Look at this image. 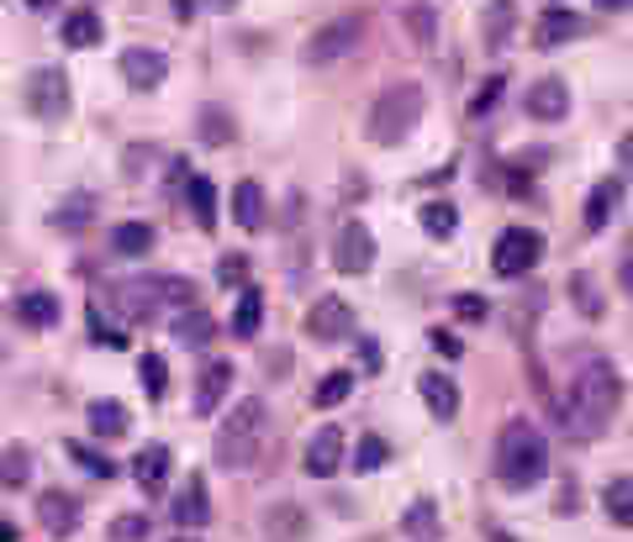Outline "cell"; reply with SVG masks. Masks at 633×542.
<instances>
[{
	"instance_id": "obj_1",
	"label": "cell",
	"mask_w": 633,
	"mask_h": 542,
	"mask_svg": "<svg viewBox=\"0 0 633 542\" xmlns=\"http://www.w3.org/2000/svg\"><path fill=\"white\" fill-rule=\"evenodd\" d=\"M623 401V379L612 369L608 358H591L581 375L570 379V401H565V432L576 443H591L602 437V426L612 422V411Z\"/></svg>"
},
{
	"instance_id": "obj_2",
	"label": "cell",
	"mask_w": 633,
	"mask_h": 542,
	"mask_svg": "<svg viewBox=\"0 0 633 542\" xmlns=\"http://www.w3.org/2000/svg\"><path fill=\"white\" fill-rule=\"evenodd\" d=\"M544 474H549V443H544V432L534 422H523V416H512L502 426V437H496V479L507 490H534Z\"/></svg>"
},
{
	"instance_id": "obj_3",
	"label": "cell",
	"mask_w": 633,
	"mask_h": 542,
	"mask_svg": "<svg viewBox=\"0 0 633 542\" xmlns=\"http://www.w3.org/2000/svg\"><path fill=\"white\" fill-rule=\"evenodd\" d=\"M265 432H269V411L259 395H248V401L233 405V416L222 422L217 443H212V453H217V464L227 474L238 469H254L259 464V453H265Z\"/></svg>"
},
{
	"instance_id": "obj_4",
	"label": "cell",
	"mask_w": 633,
	"mask_h": 542,
	"mask_svg": "<svg viewBox=\"0 0 633 542\" xmlns=\"http://www.w3.org/2000/svg\"><path fill=\"white\" fill-rule=\"evenodd\" d=\"M422 106H428V95L417 79H396L380 90V100L369 106V142L375 148H396V142L412 138V127L422 121Z\"/></svg>"
},
{
	"instance_id": "obj_5",
	"label": "cell",
	"mask_w": 633,
	"mask_h": 542,
	"mask_svg": "<svg viewBox=\"0 0 633 542\" xmlns=\"http://www.w3.org/2000/svg\"><path fill=\"white\" fill-rule=\"evenodd\" d=\"M26 111L37 121H64L69 117V74L64 69H32L26 74Z\"/></svg>"
},
{
	"instance_id": "obj_6",
	"label": "cell",
	"mask_w": 633,
	"mask_h": 542,
	"mask_svg": "<svg viewBox=\"0 0 633 542\" xmlns=\"http://www.w3.org/2000/svg\"><path fill=\"white\" fill-rule=\"evenodd\" d=\"M544 259V237L534 227H507V232L496 237V253H491V269L502 274V280H523L534 263Z\"/></svg>"
},
{
	"instance_id": "obj_7",
	"label": "cell",
	"mask_w": 633,
	"mask_h": 542,
	"mask_svg": "<svg viewBox=\"0 0 633 542\" xmlns=\"http://www.w3.org/2000/svg\"><path fill=\"white\" fill-rule=\"evenodd\" d=\"M333 269L339 274H369L375 269V232H369L365 221H343L339 237H333Z\"/></svg>"
},
{
	"instance_id": "obj_8",
	"label": "cell",
	"mask_w": 633,
	"mask_h": 542,
	"mask_svg": "<svg viewBox=\"0 0 633 542\" xmlns=\"http://www.w3.org/2000/svg\"><path fill=\"white\" fill-rule=\"evenodd\" d=\"M365 37V17H339V22L316 26L312 43H307V64H333L343 53H354Z\"/></svg>"
},
{
	"instance_id": "obj_9",
	"label": "cell",
	"mask_w": 633,
	"mask_h": 542,
	"mask_svg": "<svg viewBox=\"0 0 633 542\" xmlns=\"http://www.w3.org/2000/svg\"><path fill=\"white\" fill-rule=\"evenodd\" d=\"M307 337H316V343L354 337V306L343 295H316V306L307 311Z\"/></svg>"
},
{
	"instance_id": "obj_10",
	"label": "cell",
	"mask_w": 633,
	"mask_h": 542,
	"mask_svg": "<svg viewBox=\"0 0 633 542\" xmlns=\"http://www.w3.org/2000/svg\"><path fill=\"white\" fill-rule=\"evenodd\" d=\"M106 301L122 311L127 322H153V311L164 306V295H159V280H122L106 290Z\"/></svg>"
},
{
	"instance_id": "obj_11",
	"label": "cell",
	"mask_w": 633,
	"mask_h": 542,
	"mask_svg": "<svg viewBox=\"0 0 633 542\" xmlns=\"http://www.w3.org/2000/svg\"><path fill=\"white\" fill-rule=\"evenodd\" d=\"M122 79L132 90H159L170 79V58L159 47H127L122 53Z\"/></svg>"
},
{
	"instance_id": "obj_12",
	"label": "cell",
	"mask_w": 633,
	"mask_h": 542,
	"mask_svg": "<svg viewBox=\"0 0 633 542\" xmlns=\"http://www.w3.org/2000/svg\"><path fill=\"white\" fill-rule=\"evenodd\" d=\"M227 384H233V364H227V358H212V364L195 375V401H191L195 416H217Z\"/></svg>"
},
{
	"instance_id": "obj_13",
	"label": "cell",
	"mask_w": 633,
	"mask_h": 542,
	"mask_svg": "<svg viewBox=\"0 0 633 542\" xmlns=\"http://www.w3.org/2000/svg\"><path fill=\"white\" fill-rule=\"evenodd\" d=\"M343 469V432L339 426H316V437L307 443V474L312 479H333Z\"/></svg>"
},
{
	"instance_id": "obj_14",
	"label": "cell",
	"mask_w": 633,
	"mask_h": 542,
	"mask_svg": "<svg viewBox=\"0 0 633 542\" xmlns=\"http://www.w3.org/2000/svg\"><path fill=\"white\" fill-rule=\"evenodd\" d=\"M528 117L565 121L570 117V85H565V79H538V85H528Z\"/></svg>"
},
{
	"instance_id": "obj_15",
	"label": "cell",
	"mask_w": 633,
	"mask_h": 542,
	"mask_svg": "<svg viewBox=\"0 0 633 542\" xmlns=\"http://www.w3.org/2000/svg\"><path fill=\"white\" fill-rule=\"evenodd\" d=\"M170 464H174V453L164 448V443L138 448V458H132V479H138V490L159 496V490H164V479H170Z\"/></svg>"
},
{
	"instance_id": "obj_16",
	"label": "cell",
	"mask_w": 633,
	"mask_h": 542,
	"mask_svg": "<svg viewBox=\"0 0 633 542\" xmlns=\"http://www.w3.org/2000/svg\"><path fill=\"white\" fill-rule=\"evenodd\" d=\"M37 521L49 527L53 538H69L74 527H79V500H74L69 490H43V500H37Z\"/></svg>"
},
{
	"instance_id": "obj_17",
	"label": "cell",
	"mask_w": 633,
	"mask_h": 542,
	"mask_svg": "<svg viewBox=\"0 0 633 542\" xmlns=\"http://www.w3.org/2000/svg\"><path fill=\"white\" fill-rule=\"evenodd\" d=\"M174 521L191 527V532L212 521V496H206V479H201V474H191V479L180 485V496H174Z\"/></svg>"
},
{
	"instance_id": "obj_18",
	"label": "cell",
	"mask_w": 633,
	"mask_h": 542,
	"mask_svg": "<svg viewBox=\"0 0 633 542\" xmlns=\"http://www.w3.org/2000/svg\"><path fill=\"white\" fill-rule=\"evenodd\" d=\"M417 390H422V405L433 411V422H454L460 416V384L443 375H417Z\"/></svg>"
},
{
	"instance_id": "obj_19",
	"label": "cell",
	"mask_w": 633,
	"mask_h": 542,
	"mask_svg": "<svg viewBox=\"0 0 633 542\" xmlns=\"http://www.w3.org/2000/svg\"><path fill=\"white\" fill-rule=\"evenodd\" d=\"M581 32H586V22L576 11H544L534 22V47H565V43H576Z\"/></svg>"
},
{
	"instance_id": "obj_20",
	"label": "cell",
	"mask_w": 633,
	"mask_h": 542,
	"mask_svg": "<svg viewBox=\"0 0 633 542\" xmlns=\"http://www.w3.org/2000/svg\"><path fill=\"white\" fill-rule=\"evenodd\" d=\"M618 206H623V185H618V180H602V185H591V195H586V232H602Z\"/></svg>"
},
{
	"instance_id": "obj_21",
	"label": "cell",
	"mask_w": 633,
	"mask_h": 542,
	"mask_svg": "<svg viewBox=\"0 0 633 542\" xmlns=\"http://www.w3.org/2000/svg\"><path fill=\"white\" fill-rule=\"evenodd\" d=\"M58 316H64V306H58V295H49V290H26L22 301H17V322H22V327H53V322H58Z\"/></svg>"
},
{
	"instance_id": "obj_22",
	"label": "cell",
	"mask_w": 633,
	"mask_h": 542,
	"mask_svg": "<svg viewBox=\"0 0 633 542\" xmlns=\"http://www.w3.org/2000/svg\"><path fill=\"white\" fill-rule=\"evenodd\" d=\"M185 206H191L201 232H217V185H212L206 174H195L191 185H185Z\"/></svg>"
},
{
	"instance_id": "obj_23",
	"label": "cell",
	"mask_w": 633,
	"mask_h": 542,
	"mask_svg": "<svg viewBox=\"0 0 633 542\" xmlns=\"http://www.w3.org/2000/svg\"><path fill=\"white\" fill-rule=\"evenodd\" d=\"M233 221L244 227V232H259L265 227V189L244 180V185H233Z\"/></svg>"
},
{
	"instance_id": "obj_24",
	"label": "cell",
	"mask_w": 633,
	"mask_h": 542,
	"mask_svg": "<svg viewBox=\"0 0 633 542\" xmlns=\"http://www.w3.org/2000/svg\"><path fill=\"white\" fill-rule=\"evenodd\" d=\"M90 216H96V195H85V189H74V195H64L58 206H53V227L58 232H79V227H90Z\"/></svg>"
},
{
	"instance_id": "obj_25",
	"label": "cell",
	"mask_w": 633,
	"mask_h": 542,
	"mask_svg": "<svg viewBox=\"0 0 633 542\" xmlns=\"http://www.w3.org/2000/svg\"><path fill=\"white\" fill-rule=\"evenodd\" d=\"M212 332H217V322H212V311L206 306H185L180 316H174V337H180L185 348H206Z\"/></svg>"
},
{
	"instance_id": "obj_26",
	"label": "cell",
	"mask_w": 633,
	"mask_h": 542,
	"mask_svg": "<svg viewBox=\"0 0 633 542\" xmlns=\"http://www.w3.org/2000/svg\"><path fill=\"white\" fill-rule=\"evenodd\" d=\"M85 422H90V432L96 437H122L127 426V405L122 401H90V411H85Z\"/></svg>"
},
{
	"instance_id": "obj_27",
	"label": "cell",
	"mask_w": 633,
	"mask_h": 542,
	"mask_svg": "<svg viewBox=\"0 0 633 542\" xmlns=\"http://www.w3.org/2000/svg\"><path fill=\"white\" fill-rule=\"evenodd\" d=\"M148 248H153V227L148 221H122L111 232V253H122V259H143Z\"/></svg>"
},
{
	"instance_id": "obj_28",
	"label": "cell",
	"mask_w": 633,
	"mask_h": 542,
	"mask_svg": "<svg viewBox=\"0 0 633 542\" xmlns=\"http://www.w3.org/2000/svg\"><path fill=\"white\" fill-rule=\"evenodd\" d=\"M58 37H64L69 47H96L100 43V17L96 11H69L64 26H58Z\"/></svg>"
},
{
	"instance_id": "obj_29",
	"label": "cell",
	"mask_w": 633,
	"mask_h": 542,
	"mask_svg": "<svg viewBox=\"0 0 633 542\" xmlns=\"http://www.w3.org/2000/svg\"><path fill=\"white\" fill-rule=\"evenodd\" d=\"M238 138V127H233V111L227 106H201V142L206 148H222V142Z\"/></svg>"
},
{
	"instance_id": "obj_30",
	"label": "cell",
	"mask_w": 633,
	"mask_h": 542,
	"mask_svg": "<svg viewBox=\"0 0 633 542\" xmlns=\"http://www.w3.org/2000/svg\"><path fill=\"white\" fill-rule=\"evenodd\" d=\"M259 322H265V301H259L254 284H244V290H238V311H233V337H254Z\"/></svg>"
},
{
	"instance_id": "obj_31",
	"label": "cell",
	"mask_w": 633,
	"mask_h": 542,
	"mask_svg": "<svg viewBox=\"0 0 633 542\" xmlns=\"http://www.w3.org/2000/svg\"><path fill=\"white\" fill-rule=\"evenodd\" d=\"M512 26H517V11H512V0H491L486 6V47H502L512 43Z\"/></svg>"
},
{
	"instance_id": "obj_32",
	"label": "cell",
	"mask_w": 633,
	"mask_h": 542,
	"mask_svg": "<svg viewBox=\"0 0 633 542\" xmlns=\"http://www.w3.org/2000/svg\"><path fill=\"white\" fill-rule=\"evenodd\" d=\"M602 511L612 527H633V479H612L602 490Z\"/></svg>"
},
{
	"instance_id": "obj_33",
	"label": "cell",
	"mask_w": 633,
	"mask_h": 542,
	"mask_svg": "<svg viewBox=\"0 0 633 542\" xmlns=\"http://www.w3.org/2000/svg\"><path fill=\"white\" fill-rule=\"evenodd\" d=\"M348 390H354V375H348V369H333V375H322V379H316L312 405H316V411H333V405L348 401Z\"/></svg>"
},
{
	"instance_id": "obj_34",
	"label": "cell",
	"mask_w": 633,
	"mask_h": 542,
	"mask_svg": "<svg viewBox=\"0 0 633 542\" xmlns=\"http://www.w3.org/2000/svg\"><path fill=\"white\" fill-rule=\"evenodd\" d=\"M138 379H143L148 401H164V390H170V364H164V354H143V358H138Z\"/></svg>"
},
{
	"instance_id": "obj_35",
	"label": "cell",
	"mask_w": 633,
	"mask_h": 542,
	"mask_svg": "<svg viewBox=\"0 0 633 542\" xmlns=\"http://www.w3.org/2000/svg\"><path fill=\"white\" fill-rule=\"evenodd\" d=\"M417 221H422V232H428V237H454V227H460V212H454L449 200H428V206L417 212Z\"/></svg>"
},
{
	"instance_id": "obj_36",
	"label": "cell",
	"mask_w": 633,
	"mask_h": 542,
	"mask_svg": "<svg viewBox=\"0 0 633 542\" xmlns=\"http://www.w3.org/2000/svg\"><path fill=\"white\" fill-rule=\"evenodd\" d=\"M401 532H407V538H417V542L439 538V511H433V500H417L412 511L401 517Z\"/></svg>"
},
{
	"instance_id": "obj_37",
	"label": "cell",
	"mask_w": 633,
	"mask_h": 542,
	"mask_svg": "<svg viewBox=\"0 0 633 542\" xmlns=\"http://www.w3.org/2000/svg\"><path fill=\"white\" fill-rule=\"evenodd\" d=\"M386 464H390L386 437L365 432V437H360V448H354V469H360V474H375V469H386Z\"/></svg>"
},
{
	"instance_id": "obj_38",
	"label": "cell",
	"mask_w": 633,
	"mask_h": 542,
	"mask_svg": "<svg viewBox=\"0 0 633 542\" xmlns=\"http://www.w3.org/2000/svg\"><path fill=\"white\" fill-rule=\"evenodd\" d=\"M64 453H69V458H74V464H79L85 474H96V479H111V474H117V464H111L106 453L85 448V443H64Z\"/></svg>"
},
{
	"instance_id": "obj_39",
	"label": "cell",
	"mask_w": 633,
	"mask_h": 542,
	"mask_svg": "<svg viewBox=\"0 0 633 542\" xmlns=\"http://www.w3.org/2000/svg\"><path fill=\"white\" fill-rule=\"evenodd\" d=\"M570 295H576V306H581V316H602V295H597V280L591 274H570Z\"/></svg>"
},
{
	"instance_id": "obj_40",
	"label": "cell",
	"mask_w": 633,
	"mask_h": 542,
	"mask_svg": "<svg viewBox=\"0 0 633 542\" xmlns=\"http://www.w3.org/2000/svg\"><path fill=\"white\" fill-rule=\"evenodd\" d=\"M0 479H6V485H26V479H32V453L11 443L6 458H0Z\"/></svg>"
},
{
	"instance_id": "obj_41",
	"label": "cell",
	"mask_w": 633,
	"mask_h": 542,
	"mask_svg": "<svg viewBox=\"0 0 633 542\" xmlns=\"http://www.w3.org/2000/svg\"><path fill=\"white\" fill-rule=\"evenodd\" d=\"M159 295L170 301V306H195V280H185V274H159Z\"/></svg>"
},
{
	"instance_id": "obj_42",
	"label": "cell",
	"mask_w": 633,
	"mask_h": 542,
	"mask_svg": "<svg viewBox=\"0 0 633 542\" xmlns=\"http://www.w3.org/2000/svg\"><path fill=\"white\" fill-rule=\"evenodd\" d=\"M401 17H407V26H412V43H422V47L433 43V6H428V0H412Z\"/></svg>"
},
{
	"instance_id": "obj_43",
	"label": "cell",
	"mask_w": 633,
	"mask_h": 542,
	"mask_svg": "<svg viewBox=\"0 0 633 542\" xmlns=\"http://www.w3.org/2000/svg\"><path fill=\"white\" fill-rule=\"evenodd\" d=\"M217 280L227 284V290H233V284L244 290V284H248V259H244V253H222V263H217Z\"/></svg>"
},
{
	"instance_id": "obj_44",
	"label": "cell",
	"mask_w": 633,
	"mask_h": 542,
	"mask_svg": "<svg viewBox=\"0 0 633 542\" xmlns=\"http://www.w3.org/2000/svg\"><path fill=\"white\" fill-rule=\"evenodd\" d=\"M502 85H507V79H502V74H491L486 85H481V90H475V100H470V117H486L491 106H496V100H502Z\"/></svg>"
},
{
	"instance_id": "obj_45",
	"label": "cell",
	"mask_w": 633,
	"mask_h": 542,
	"mask_svg": "<svg viewBox=\"0 0 633 542\" xmlns=\"http://www.w3.org/2000/svg\"><path fill=\"white\" fill-rule=\"evenodd\" d=\"M111 542H148V517H117L111 521Z\"/></svg>"
},
{
	"instance_id": "obj_46",
	"label": "cell",
	"mask_w": 633,
	"mask_h": 542,
	"mask_svg": "<svg viewBox=\"0 0 633 542\" xmlns=\"http://www.w3.org/2000/svg\"><path fill=\"white\" fill-rule=\"evenodd\" d=\"M454 316H460V322H486V301L464 290V295H454Z\"/></svg>"
},
{
	"instance_id": "obj_47",
	"label": "cell",
	"mask_w": 633,
	"mask_h": 542,
	"mask_svg": "<svg viewBox=\"0 0 633 542\" xmlns=\"http://www.w3.org/2000/svg\"><path fill=\"white\" fill-rule=\"evenodd\" d=\"M428 343H433V348H439L443 358H460V354H464V348H460V337H449V332H443V327H433V332H428Z\"/></svg>"
},
{
	"instance_id": "obj_48",
	"label": "cell",
	"mask_w": 633,
	"mask_h": 542,
	"mask_svg": "<svg viewBox=\"0 0 633 542\" xmlns=\"http://www.w3.org/2000/svg\"><path fill=\"white\" fill-rule=\"evenodd\" d=\"M576 511H581V490H576V485H565L560 500H555V517H576Z\"/></svg>"
},
{
	"instance_id": "obj_49",
	"label": "cell",
	"mask_w": 633,
	"mask_h": 542,
	"mask_svg": "<svg viewBox=\"0 0 633 542\" xmlns=\"http://www.w3.org/2000/svg\"><path fill=\"white\" fill-rule=\"evenodd\" d=\"M618 169H623V174H633V127L618 138Z\"/></svg>"
},
{
	"instance_id": "obj_50",
	"label": "cell",
	"mask_w": 633,
	"mask_h": 542,
	"mask_svg": "<svg viewBox=\"0 0 633 542\" xmlns=\"http://www.w3.org/2000/svg\"><path fill=\"white\" fill-rule=\"evenodd\" d=\"M360 354H365V369L375 375V369H380V348H375V343L365 337V343H360Z\"/></svg>"
},
{
	"instance_id": "obj_51",
	"label": "cell",
	"mask_w": 633,
	"mask_h": 542,
	"mask_svg": "<svg viewBox=\"0 0 633 542\" xmlns=\"http://www.w3.org/2000/svg\"><path fill=\"white\" fill-rule=\"evenodd\" d=\"M618 284H623V290L633 295V259H623V269H618Z\"/></svg>"
},
{
	"instance_id": "obj_52",
	"label": "cell",
	"mask_w": 633,
	"mask_h": 542,
	"mask_svg": "<svg viewBox=\"0 0 633 542\" xmlns=\"http://www.w3.org/2000/svg\"><path fill=\"white\" fill-rule=\"evenodd\" d=\"M174 17H180V22H191V17H195V0H174Z\"/></svg>"
},
{
	"instance_id": "obj_53",
	"label": "cell",
	"mask_w": 633,
	"mask_h": 542,
	"mask_svg": "<svg viewBox=\"0 0 633 542\" xmlns=\"http://www.w3.org/2000/svg\"><path fill=\"white\" fill-rule=\"evenodd\" d=\"M597 6H602V11H629L633 0H597Z\"/></svg>"
},
{
	"instance_id": "obj_54",
	"label": "cell",
	"mask_w": 633,
	"mask_h": 542,
	"mask_svg": "<svg viewBox=\"0 0 633 542\" xmlns=\"http://www.w3.org/2000/svg\"><path fill=\"white\" fill-rule=\"evenodd\" d=\"M26 6H32V11H53L58 0H26Z\"/></svg>"
},
{
	"instance_id": "obj_55",
	"label": "cell",
	"mask_w": 633,
	"mask_h": 542,
	"mask_svg": "<svg viewBox=\"0 0 633 542\" xmlns=\"http://www.w3.org/2000/svg\"><path fill=\"white\" fill-rule=\"evenodd\" d=\"M206 6H217V11H233V6H238V0H206Z\"/></svg>"
},
{
	"instance_id": "obj_56",
	"label": "cell",
	"mask_w": 633,
	"mask_h": 542,
	"mask_svg": "<svg viewBox=\"0 0 633 542\" xmlns=\"http://www.w3.org/2000/svg\"><path fill=\"white\" fill-rule=\"evenodd\" d=\"M0 542H11V527H6V521H0Z\"/></svg>"
},
{
	"instance_id": "obj_57",
	"label": "cell",
	"mask_w": 633,
	"mask_h": 542,
	"mask_svg": "<svg viewBox=\"0 0 633 542\" xmlns=\"http://www.w3.org/2000/svg\"><path fill=\"white\" fill-rule=\"evenodd\" d=\"M491 542H512V538H507V532H496V538H491Z\"/></svg>"
},
{
	"instance_id": "obj_58",
	"label": "cell",
	"mask_w": 633,
	"mask_h": 542,
	"mask_svg": "<svg viewBox=\"0 0 633 542\" xmlns=\"http://www.w3.org/2000/svg\"><path fill=\"white\" fill-rule=\"evenodd\" d=\"M174 542H195V538H174Z\"/></svg>"
}]
</instances>
